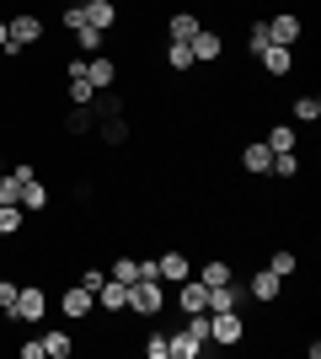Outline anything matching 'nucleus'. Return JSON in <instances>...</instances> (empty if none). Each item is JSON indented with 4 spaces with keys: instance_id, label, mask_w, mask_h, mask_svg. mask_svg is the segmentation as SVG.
Masks as SVG:
<instances>
[{
    "instance_id": "nucleus-1",
    "label": "nucleus",
    "mask_w": 321,
    "mask_h": 359,
    "mask_svg": "<svg viewBox=\"0 0 321 359\" xmlns=\"http://www.w3.org/2000/svg\"><path fill=\"white\" fill-rule=\"evenodd\" d=\"M166 344H171V359H199L204 348H209V311L183 316V327L166 332Z\"/></svg>"
},
{
    "instance_id": "nucleus-2",
    "label": "nucleus",
    "mask_w": 321,
    "mask_h": 359,
    "mask_svg": "<svg viewBox=\"0 0 321 359\" xmlns=\"http://www.w3.org/2000/svg\"><path fill=\"white\" fill-rule=\"evenodd\" d=\"M129 311L134 316H161L166 311V285H161V279H134V285H129Z\"/></svg>"
},
{
    "instance_id": "nucleus-3",
    "label": "nucleus",
    "mask_w": 321,
    "mask_h": 359,
    "mask_svg": "<svg viewBox=\"0 0 321 359\" xmlns=\"http://www.w3.org/2000/svg\"><path fill=\"white\" fill-rule=\"evenodd\" d=\"M209 344H220V348L246 344V316L241 311H209Z\"/></svg>"
},
{
    "instance_id": "nucleus-4",
    "label": "nucleus",
    "mask_w": 321,
    "mask_h": 359,
    "mask_svg": "<svg viewBox=\"0 0 321 359\" xmlns=\"http://www.w3.org/2000/svg\"><path fill=\"white\" fill-rule=\"evenodd\" d=\"M43 316H48V290L43 285H22V290H16L11 322H27V327H32V322H43Z\"/></svg>"
},
{
    "instance_id": "nucleus-5",
    "label": "nucleus",
    "mask_w": 321,
    "mask_h": 359,
    "mask_svg": "<svg viewBox=\"0 0 321 359\" xmlns=\"http://www.w3.org/2000/svg\"><path fill=\"white\" fill-rule=\"evenodd\" d=\"M6 32H11V48H6V54H22L27 43L43 38V16H38V11H16L11 22H6Z\"/></svg>"
},
{
    "instance_id": "nucleus-6",
    "label": "nucleus",
    "mask_w": 321,
    "mask_h": 359,
    "mask_svg": "<svg viewBox=\"0 0 321 359\" xmlns=\"http://www.w3.org/2000/svg\"><path fill=\"white\" fill-rule=\"evenodd\" d=\"M155 279H161V285H183V279H193V257H187L183 247L161 252V257H155Z\"/></svg>"
},
{
    "instance_id": "nucleus-7",
    "label": "nucleus",
    "mask_w": 321,
    "mask_h": 359,
    "mask_svg": "<svg viewBox=\"0 0 321 359\" xmlns=\"http://www.w3.org/2000/svg\"><path fill=\"white\" fill-rule=\"evenodd\" d=\"M166 306H177L183 316L209 311V285H204V279H183V285H177V300H166Z\"/></svg>"
},
{
    "instance_id": "nucleus-8",
    "label": "nucleus",
    "mask_w": 321,
    "mask_h": 359,
    "mask_svg": "<svg viewBox=\"0 0 321 359\" xmlns=\"http://www.w3.org/2000/svg\"><path fill=\"white\" fill-rule=\"evenodd\" d=\"M278 295H284V279H278V273L262 263V269L252 273V285H246V300H257V306H273Z\"/></svg>"
},
{
    "instance_id": "nucleus-9",
    "label": "nucleus",
    "mask_w": 321,
    "mask_h": 359,
    "mask_svg": "<svg viewBox=\"0 0 321 359\" xmlns=\"http://www.w3.org/2000/svg\"><path fill=\"white\" fill-rule=\"evenodd\" d=\"M262 27H268V43H284V48H294V43H300V32H306V22H300L294 11H278L273 22H262Z\"/></svg>"
},
{
    "instance_id": "nucleus-10",
    "label": "nucleus",
    "mask_w": 321,
    "mask_h": 359,
    "mask_svg": "<svg viewBox=\"0 0 321 359\" xmlns=\"http://www.w3.org/2000/svg\"><path fill=\"white\" fill-rule=\"evenodd\" d=\"M86 81H92L97 91H113L118 86V60H113V54H86Z\"/></svg>"
},
{
    "instance_id": "nucleus-11",
    "label": "nucleus",
    "mask_w": 321,
    "mask_h": 359,
    "mask_svg": "<svg viewBox=\"0 0 321 359\" xmlns=\"http://www.w3.org/2000/svg\"><path fill=\"white\" fill-rule=\"evenodd\" d=\"M59 311L70 316V322H80V316H92V311H97V295H92V290H86V285L76 279V285H70V290L59 295Z\"/></svg>"
},
{
    "instance_id": "nucleus-12",
    "label": "nucleus",
    "mask_w": 321,
    "mask_h": 359,
    "mask_svg": "<svg viewBox=\"0 0 321 359\" xmlns=\"http://www.w3.org/2000/svg\"><path fill=\"white\" fill-rule=\"evenodd\" d=\"M187 48H193V60H199V65H220V54H225V38H220L214 27H199Z\"/></svg>"
},
{
    "instance_id": "nucleus-13",
    "label": "nucleus",
    "mask_w": 321,
    "mask_h": 359,
    "mask_svg": "<svg viewBox=\"0 0 321 359\" xmlns=\"http://www.w3.org/2000/svg\"><path fill=\"white\" fill-rule=\"evenodd\" d=\"M268 166H273V150L262 145V140L241 145V172H246V177H268Z\"/></svg>"
},
{
    "instance_id": "nucleus-14",
    "label": "nucleus",
    "mask_w": 321,
    "mask_h": 359,
    "mask_svg": "<svg viewBox=\"0 0 321 359\" xmlns=\"http://www.w3.org/2000/svg\"><path fill=\"white\" fill-rule=\"evenodd\" d=\"M97 311H129V285H118V279H102L97 285Z\"/></svg>"
},
{
    "instance_id": "nucleus-15",
    "label": "nucleus",
    "mask_w": 321,
    "mask_h": 359,
    "mask_svg": "<svg viewBox=\"0 0 321 359\" xmlns=\"http://www.w3.org/2000/svg\"><path fill=\"white\" fill-rule=\"evenodd\" d=\"M80 16H86L92 27H102V32L118 27V6H113V0H80Z\"/></svg>"
},
{
    "instance_id": "nucleus-16",
    "label": "nucleus",
    "mask_w": 321,
    "mask_h": 359,
    "mask_svg": "<svg viewBox=\"0 0 321 359\" xmlns=\"http://www.w3.org/2000/svg\"><path fill=\"white\" fill-rule=\"evenodd\" d=\"M246 306V290L236 285V279H230V285H214L209 290V311H241Z\"/></svg>"
},
{
    "instance_id": "nucleus-17",
    "label": "nucleus",
    "mask_w": 321,
    "mask_h": 359,
    "mask_svg": "<svg viewBox=\"0 0 321 359\" xmlns=\"http://www.w3.org/2000/svg\"><path fill=\"white\" fill-rule=\"evenodd\" d=\"M257 65H262L268 75H290V70H294V48H284V43H268V48L257 54Z\"/></svg>"
},
{
    "instance_id": "nucleus-18",
    "label": "nucleus",
    "mask_w": 321,
    "mask_h": 359,
    "mask_svg": "<svg viewBox=\"0 0 321 359\" xmlns=\"http://www.w3.org/2000/svg\"><path fill=\"white\" fill-rule=\"evenodd\" d=\"M204 22L193 11H171V22H166V32H171V43H193V32H199Z\"/></svg>"
},
{
    "instance_id": "nucleus-19",
    "label": "nucleus",
    "mask_w": 321,
    "mask_h": 359,
    "mask_svg": "<svg viewBox=\"0 0 321 359\" xmlns=\"http://www.w3.org/2000/svg\"><path fill=\"white\" fill-rule=\"evenodd\" d=\"M262 145L278 156V150H294V145H300V135H294V123H268V140H262Z\"/></svg>"
},
{
    "instance_id": "nucleus-20",
    "label": "nucleus",
    "mask_w": 321,
    "mask_h": 359,
    "mask_svg": "<svg viewBox=\"0 0 321 359\" xmlns=\"http://www.w3.org/2000/svg\"><path fill=\"white\" fill-rule=\"evenodd\" d=\"M204 285H230V279H236V269H230V257H209V263H204V273H199Z\"/></svg>"
},
{
    "instance_id": "nucleus-21",
    "label": "nucleus",
    "mask_w": 321,
    "mask_h": 359,
    "mask_svg": "<svg viewBox=\"0 0 321 359\" xmlns=\"http://www.w3.org/2000/svg\"><path fill=\"white\" fill-rule=\"evenodd\" d=\"M70 354H76L70 332H43V359H70Z\"/></svg>"
},
{
    "instance_id": "nucleus-22",
    "label": "nucleus",
    "mask_w": 321,
    "mask_h": 359,
    "mask_svg": "<svg viewBox=\"0 0 321 359\" xmlns=\"http://www.w3.org/2000/svg\"><path fill=\"white\" fill-rule=\"evenodd\" d=\"M22 210H27V215L48 210V188H43L38 177H32V182H22Z\"/></svg>"
},
{
    "instance_id": "nucleus-23",
    "label": "nucleus",
    "mask_w": 321,
    "mask_h": 359,
    "mask_svg": "<svg viewBox=\"0 0 321 359\" xmlns=\"http://www.w3.org/2000/svg\"><path fill=\"white\" fill-rule=\"evenodd\" d=\"M102 43H107L102 27H92V22H86V27H76V48H80V54H102Z\"/></svg>"
},
{
    "instance_id": "nucleus-24",
    "label": "nucleus",
    "mask_w": 321,
    "mask_h": 359,
    "mask_svg": "<svg viewBox=\"0 0 321 359\" xmlns=\"http://www.w3.org/2000/svg\"><path fill=\"white\" fill-rule=\"evenodd\" d=\"M294 123H321V97H316V91L294 97Z\"/></svg>"
},
{
    "instance_id": "nucleus-25",
    "label": "nucleus",
    "mask_w": 321,
    "mask_h": 359,
    "mask_svg": "<svg viewBox=\"0 0 321 359\" xmlns=\"http://www.w3.org/2000/svg\"><path fill=\"white\" fill-rule=\"evenodd\" d=\"M22 225H27V210H22V204H0V236H16Z\"/></svg>"
},
{
    "instance_id": "nucleus-26",
    "label": "nucleus",
    "mask_w": 321,
    "mask_h": 359,
    "mask_svg": "<svg viewBox=\"0 0 321 359\" xmlns=\"http://www.w3.org/2000/svg\"><path fill=\"white\" fill-rule=\"evenodd\" d=\"M166 65H171L177 75H187L199 60H193V48H187V43H166Z\"/></svg>"
},
{
    "instance_id": "nucleus-27",
    "label": "nucleus",
    "mask_w": 321,
    "mask_h": 359,
    "mask_svg": "<svg viewBox=\"0 0 321 359\" xmlns=\"http://www.w3.org/2000/svg\"><path fill=\"white\" fill-rule=\"evenodd\" d=\"M268 177H300V156H294V150H278L273 166H268Z\"/></svg>"
},
{
    "instance_id": "nucleus-28",
    "label": "nucleus",
    "mask_w": 321,
    "mask_h": 359,
    "mask_svg": "<svg viewBox=\"0 0 321 359\" xmlns=\"http://www.w3.org/2000/svg\"><path fill=\"white\" fill-rule=\"evenodd\" d=\"M102 140H107V145H123V140H129V123H123V113H107V118H102Z\"/></svg>"
},
{
    "instance_id": "nucleus-29",
    "label": "nucleus",
    "mask_w": 321,
    "mask_h": 359,
    "mask_svg": "<svg viewBox=\"0 0 321 359\" xmlns=\"http://www.w3.org/2000/svg\"><path fill=\"white\" fill-rule=\"evenodd\" d=\"M268 269H273V273H278V279H290V273H294V269H300V257H294V252H290V247H278V252H273V257H268Z\"/></svg>"
},
{
    "instance_id": "nucleus-30",
    "label": "nucleus",
    "mask_w": 321,
    "mask_h": 359,
    "mask_svg": "<svg viewBox=\"0 0 321 359\" xmlns=\"http://www.w3.org/2000/svg\"><path fill=\"white\" fill-rule=\"evenodd\" d=\"M64 129H70V135H92V107H70Z\"/></svg>"
},
{
    "instance_id": "nucleus-31",
    "label": "nucleus",
    "mask_w": 321,
    "mask_h": 359,
    "mask_svg": "<svg viewBox=\"0 0 321 359\" xmlns=\"http://www.w3.org/2000/svg\"><path fill=\"white\" fill-rule=\"evenodd\" d=\"M0 204H22V182H16V172H0Z\"/></svg>"
},
{
    "instance_id": "nucleus-32",
    "label": "nucleus",
    "mask_w": 321,
    "mask_h": 359,
    "mask_svg": "<svg viewBox=\"0 0 321 359\" xmlns=\"http://www.w3.org/2000/svg\"><path fill=\"white\" fill-rule=\"evenodd\" d=\"M145 359H171V344H166V332H150V338H145Z\"/></svg>"
},
{
    "instance_id": "nucleus-33",
    "label": "nucleus",
    "mask_w": 321,
    "mask_h": 359,
    "mask_svg": "<svg viewBox=\"0 0 321 359\" xmlns=\"http://www.w3.org/2000/svg\"><path fill=\"white\" fill-rule=\"evenodd\" d=\"M16 290H22V285H11V279H0V316H11V311H16Z\"/></svg>"
},
{
    "instance_id": "nucleus-34",
    "label": "nucleus",
    "mask_w": 321,
    "mask_h": 359,
    "mask_svg": "<svg viewBox=\"0 0 321 359\" xmlns=\"http://www.w3.org/2000/svg\"><path fill=\"white\" fill-rule=\"evenodd\" d=\"M59 22H64V32L86 27V16H80V0H76V6H64V11H59Z\"/></svg>"
},
{
    "instance_id": "nucleus-35",
    "label": "nucleus",
    "mask_w": 321,
    "mask_h": 359,
    "mask_svg": "<svg viewBox=\"0 0 321 359\" xmlns=\"http://www.w3.org/2000/svg\"><path fill=\"white\" fill-rule=\"evenodd\" d=\"M246 48H252V60L268 48V27H262V22H252V43H246Z\"/></svg>"
},
{
    "instance_id": "nucleus-36",
    "label": "nucleus",
    "mask_w": 321,
    "mask_h": 359,
    "mask_svg": "<svg viewBox=\"0 0 321 359\" xmlns=\"http://www.w3.org/2000/svg\"><path fill=\"white\" fill-rule=\"evenodd\" d=\"M102 279H107V269H97V263H92V269H86V273H80V285L92 290V295H97V285H102Z\"/></svg>"
},
{
    "instance_id": "nucleus-37",
    "label": "nucleus",
    "mask_w": 321,
    "mask_h": 359,
    "mask_svg": "<svg viewBox=\"0 0 321 359\" xmlns=\"http://www.w3.org/2000/svg\"><path fill=\"white\" fill-rule=\"evenodd\" d=\"M16 354H22V359H43V338H27V344L16 348Z\"/></svg>"
},
{
    "instance_id": "nucleus-38",
    "label": "nucleus",
    "mask_w": 321,
    "mask_h": 359,
    "mask_svg": "<svg viewBox=\"0 0 321 359\" xmlns=\"http://www.w3.org/2000/svg\"><path fill=\"white\" fill-rule=\"evenodd\" d=\"M6 48H11V32H6V22H0V54H6Z\"/></svg>"
},
{
    "instance_id": "nucleus-39",
    "label": "nucleus",
    "mask_w": 321,
    "mask_h": 359,
    "mask_svg": "<svg viewBox=\"0 0 321 359\" xmlns=\"http://www.w3.org/2000/svg\"><path fill=\"white\" fill-rule=\"evenodd\" d=\"M0 172H6V156H0Z\"/></svg>"
}]
</instances>
